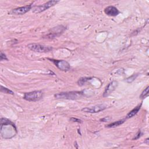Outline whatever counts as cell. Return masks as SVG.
Returning a JSON list of instances; mask_svg holds the SVG:
<instances>
[{
    "mask_svg": "<svg viewBox=\"0 0 149 149\" xmlns=\"http://www.w3.org/2000/svg\"><path fill=\"white\" fill-rule=\"evenodd\" d=\"M16 132V126L13 122L6 118L1 119V134L3 138H11Z\"/></svg>",
    "mask_w": 149,
    "mask_h": 149,
    "instance_id": "cell-1",
    "label": "cell"
},
{
    "mask_svg": "<svg viewBox=\"0 0 149 149\" xmlns=\"http://www.w3.org/2000/svg\"><path fill=\"white\" fill-rule=\"evenodd\" d=\"M84 95V91H69L62 92L55 94V97L58 99L76 100L80 98Z\"/></svg>",
    "mask_w": 149,
    "mask_h": 149,
    "instance_id": "cell-2",
    "label": "cell"
},
{
    "mask_svg": "<svg viewBox=\"0 0 149 149\" xmlns=\"http://www.w3.org/2000/svg\"><path fill=\"white\" fill-rule=\"evenodd\" d=\"M43 93L41 91H33L29 93H26L23 98L28 101H37L42 98Z\"/></svg>",
    "mask_w": 149,
    "mask_h": 149,
    "instance_id": "cell-3",
    "label": "cell"
},
{
    "mask_svg": "<svg viewBox=\"0 0 149 149\" xmlns=\"http://www.w3.org/2000/svg\"><path fill=\"white\" fill-rule=\"evenodd\" d=\"M27 47L31 51L36 52H47L51 51L52 48L49 46H46L36 43H32L27 45Z\"/></svg>",
    "mask_w": 149,
    "mask_h": 149,
    "instance_id": "cell-4",
    "label": "cell"
},
{
    "mask_svg": "<svg viewBox=\"0 0 149 149\" xmlns=\"http://www.w3.org/2000/svg\"><path fill=\"white\" fill-rule=\"evenodd\" d=\"M59 1H48L47 2L40 5V6H36L34 7H33L31 9H32V12L36 13H41L42 12H44V10L48 9V8L54 6L55 5H56Z\"/></svg>",
    "mask_w": 149,
    "mask_h": 149,
    "instance_id": "cell-5",
    "label": "cell"
},
{
    "mask_svg": "<svg viewBox=\"0 0 149 149\" xmlns=\"http://www.w3.org/2000/svg\"><path fill=\"white\" fill-rule=\"evenodd\" d=\"M52 61L55 65L61 70L68 71L70 69V66L69 63L64 60H56L53 59H48Z\"/></svg>",
    "mask_w": 149,
    "mask_h": 149,
    "instance_id": "cell-6",
    "label": "cell"
},
{
    "mask_svg": "<svg viewBox=\"0 0 149 149\" xmlns=\"http://www.w3.org/2000/svg\"><path fill=\"white\" fill-rule=\"evenodd\" d=\"M107 108V107L104 104H98L91 107H86L81 109L82 111L88 113H97L103 111Z\"/></svg>",
    "mask_w": 149,
    "mask_h": 149,
    "instance_id": "cell-7",
    "label": "cell"
},
{
    "mask_svg": "<svg viewBox=\"0 0 149 149\" xmlns=\"http://www.w3.org/2000/svg\"><path fill=\"white\" fill-rule=\"evenodd\" d=\"M31 9V5H26L24 6H22L12 9L10 11V13L15 15H21L26 13Z\"/></svg>",
    "mask_w": 149,
    "mask_h": 149,
    "instance_id": "cell-8",
    "label": "cell"
},
{
    "mask_svg": "<svg viewBox=\"0 0 149 149\" xmlns=\"http://www.w3.org/2000/svg\"><path fill=\"white\" fill-rule=\"evenodd\" d=\"M118 85V83L116 81H112L111 83H109L104 90V92L103 93V97H106L109 95L111 94V93L115 90Z\"/></svg>",
    "mask_w": 149,
    "mask_h": 149,
    "instance_id": "cell-9",
    "label": "cell"
},
{
    "mask_svg": "<svg viewBox=\"0 0 149 149\" xmlns=\"http://www.w3.org/2000/svg\"><path fill=\"white\" fill-rule=\"evenodd\" d=\"M105 13L110 16H116L119 13L118 9L113 6H109L104 10Z\"/></svg>",
    "mask_w": 149,
    "mask_h": 149,
    "instance_id": "cell-10",
    "label": "cell"
},
{
    "mask_svg": "<svg viewBox=\"0 0 149 149\" xmlns=\"http://www.w3.org/2000/svg\"><path fill=\"white\" fill-rule=\"evenodd\" d=\"M141 106V104H140V105H137L136 107H135L134 109H133L132 111H130L126 115V119H129L130 118L132 117H133V116H134L135 115H136L137 113V112L139 111L140 108Z\"/></svg>",
    "mask_w": 149,
    "mask_h": 149,
    "instance_id": "cell-11",
    "label": "cell"
},
{
    "mask_svg": "<svg viewBox=\"0 0 149 149\" xmlns=\"http://www.w3.org/2000/svg\"><path fill=\"white\" fill-rule=\"evenodd\" d=\"M126 119H121V120H119L118 121H116V122H114L113 123H111L108 125H107V127L108 128H113V127H116L117 126H119V125L123 124L125 120H126Z\"/></svg>",
    "mask_w": 149,
    "mask_h": 149,
    "instance_id": "cell-12",
    "label": "cell"
},
{
    "mask_svg": "<svg viewBox=\"0 0 149 149\" xmlns=\"http://www.w3.org/2000/svg\"><path fill=\"white\" fill-rule=\"evenodd\" d=\"M91 78L90 77H82V78H80L78 81H77V83L79 86H83V84H84L86 82H87L88 80H91Z\"/></svg>",
    "mask_w": 149,
    "mask_h": 149,
    "instance_id": "cell-13",
    "label": "cell"
},
{
    "mask_svg": "<svg viewBox=\"0 0 149 149\" xmlns=\"http://www.w3.org/2000/svg\"><path fill=\"white\" fill-rule=\"evenodd\" d=\"M148 90H149V86H147L140 95V98L141 99H143L147 97L148 95Z\"/></svg>",
    "mask_w": 149,
    "mask_h": 149,
    "instance_id": "cell-14",
    "label": "cell"
},
{
    "mask_svg": "<svg viewBox=\"0 0 149 149\" xmlns=\"http://www.w3.org/2000/svg\"><path fill=\"white\" fill-rule=\"evenodd\" d=\"M1 91L2 93H6V94H12V95L14 94V93L12 91H11L10 90L8 89L5 87H3L2 86H1Z\"/></svg>",
    "mask_w": 149,
    "mask_h": 149,
    "instance_id": "cell-15",
    "label": "cell"
},
{
    "mask_svg": "<svg viewBox=\"0 0 149 149\" xmlns=\"http://www.w3.org/2000/svg\"><path fill=\"white\" fill-rule=\"evenodd\" d=\"M0 59L1 61H3V60H8V58H6V56L5 54H3L2 52H1V55H0Z\"/></svg>",
    "mask_w": 149,
    "mask_h": 149,
    "instance_id": "cell-16",
    "label": "cell"
},
{
    "mask_svg": "<svg viewBox=\"0 0 149 149\" xmlns=\"http://www.w3.org/2000/svg\"><path fill=\"white\" fill-rule=\"evenodd\" d=\"M70 120L72 122H77V123H82V121L80 119H77L76 118H71L70 119Z\"/></svg>",
    "mask_w": 149,
    "mask_h": 149,
    "instance_id": "cell-17",
    "label": "cell"
},
{
    "mask_svg": "<svg viewBox=\"0 0 149 149\" xmlns=\"http://www.w3.org/2000/svg\"><path fill=\"white\" fill-rule=\"evenodd\" d=\"M141 130H139V132H137V133L136 134V136L133 139V140H136V139H139L140 136H141Z\"/></svg>",
    "mask_w": 149,
    "mask_h": 149,
    "instance_id": "cell-18",
    "label": "cell"
},
{
    "mask_svg": "<svg viewBox=\"0 0 149 149\" xmlns=\"http://www.w3.org/2000/svg\"><path fill=\"white\" fill-rule=\"evenodd\" d=\"M144 143H146L147 145H148V144H149V139H148V138H147V139L145 140Z\"/></svg>",
    "mask_w": 149,
    "mask_h": 149,
    "instance_id": "cell-19",
    "label": "cell"
}]
</instances>
